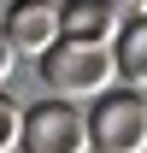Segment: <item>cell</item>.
I'll list each match as a JSON object with an SVG mask.
<instances>
[{"mask_svg":"<svg viewBox=\"0 0 147 153\" xmlns=\"http://www.w3.org/2000/svg\"><path fill=\"white\" fill-rule=\"evenodd\" d=\"M41 65V82H47V100H100L118 88V65H112V47H82V41H53L47 53L36 59Z\"/></svg>","mask_w":147,"mask_h":153,"instance_id":"obj_1","label":"cell"},{"mask_svg":"<svg viewBox=\"0 0 147 153\" xmlns=\"http://www.w3.org/2000/svg\"><path fill=\"white\" fill-rule=\"evenodd\" d=\"M88 124V153H147V94L112 88L82 112Z\"/></svg>","mask_w":147,"mask_h":153,"instance_id":"obj_2","label":"cell"},{"mask_svg":"<svg viewBox=\"0 0 147 153\" xmlns=\"http://www.w3.org/2000/svg\"><path fill=\"white\" fill-rule=\"evenodd\" d=\"M18 153H88L82 106H71V100H36V106H24Z\"/></svg>","mask_w":147,"mask_h":153,"instance_id":"obj_3","label":"cell"},{"mask_svg":"<svg viewBox=\"0 0 147 153\" xmlns=\"http://www.w3.org/2000/svg\"><path fill=\"white\" fill-rule=\"evenodd\" d=\"M0 36L12 41V53L41 59L59 41V6H53V0H12L6 18H0Z\"/></svg>","mask_w":147,"mask_h":153,"instance_id":"obj_4","label":"cell"},{"mask_svg":"<svg viewBox=\"0 0 147 153\" xmlns=\"http://www.w3.org/2000/svg\"><path fill=\"white\" fill-rule=\"evenodd\" d=\"M59 41L112 47L118 41V18L106 12V0H59Z\"/></svg>","mask_w":147,"mask_h":153,"instance_id":"obj_5","label":"cell"},{"mask_svg":"<svg viewBox=\"0 0 147 153\" xmlns=\"http://www.w3.org/2000/svg\"><path fill=\"white\" fill-rule=\"evenodd\" d=\"M112 65H118V82H124V88H135V94L147 88V18H135V24L118 30V41H112Z\"/></svg>","mask_w":147,"mask_h":153,"instance_id":"obj_6","label":"cell"},{"mask_svg":"<svg viewBox=\"0 0 147 153\" xmlns=\"http://www.w3.org/2000/svg\"><path fill=\"white\" fill-rule=\"evenodd\" d=\"M18 135H24V106L0 88V153H18Z\"/></svg>","mask_w":147,"mask_h":153,"instance_id":"obj_7","label":"cell"},{"mask_svg":"<svg viewBox=\"0 0 147 153\" xmlns=\"http://www.w3.org/2000/svg\"><path fill=\"white\" fill-rule=\"evenodd\" d=\"M106 12L118 18V30L124 24H135V18H147V0H106Z\"/></svg>","mask_w":147,"mask_h":153,"instance_id":"obj_8","label":"cell"},{"mask_svg":"<svg viewBox=\"0 0 147 153\" xmlns=\"http://www.w3.org/2000/svg\"><path fill=\"white\" fill-rule=\"evenodd\" d=\"M12 59H18V53H12V41L0 36V88H6V76H12Z\"/></svg>","mask_w":147,"mask_h":153,"instance_id":"obj_9","label":"cell"},{"mask_svg":"<svg viewBox=\"0 0 147 153\" xmlns=\"http://www.w3.org/2000/svg\"><path fill=\"white\" fill-rule=\"evenodd\" d=\"M53 6H59V0H53Z\"/></svg>","mask_w":147,"mask_h":153,"instance_id":"obj_10","label":"cell"}]
</instances>
